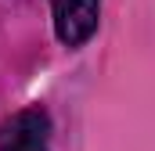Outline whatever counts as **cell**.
I'll list each match as a JSON object with an SVG mask.
<instances>
[{"label":"cell","mask_w":155,"mask_h":151,"mask_svg":"<svg viewBox=\"0 0 155 151\" xmlns=\"http://www.w3.org/2000/svg\"><path fill=\"white\" fill-rule=\"evenodd\" d=\"M51 7H54V33L65 47H83L94 36L101 0H51Z\"/></svg>","instance_id":"obj_2"},{"label":"cell","mask_w":155,"mask_h":151,"mask_svg":"<svg viewBox=\"0 0 155 151\" xmlns=\"http://www.w3.org/2000/svg\"><path fill=\"white\" fill-rule=\"evenodd\" d=\"M51 119L43 108H22L0 126V151H47Z\"/></svg>","instance_id":"obj_1"}]
</instances>
